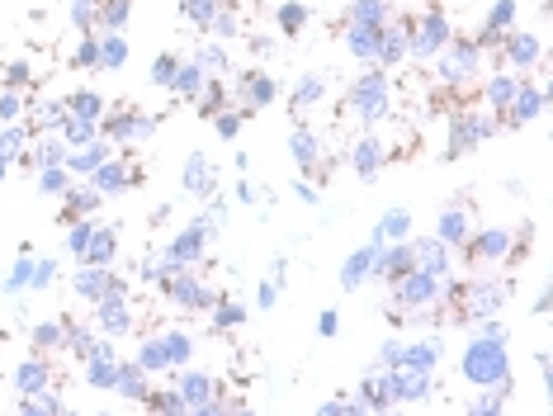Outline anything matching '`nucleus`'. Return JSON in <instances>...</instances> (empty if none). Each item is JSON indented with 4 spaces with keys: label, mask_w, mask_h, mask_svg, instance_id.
<instances>
[{
    "label": "nucleus",
    "mask_w": 553,
    "mask_h": 416,
    "mask_svg": "<svg viewBox=\"0 0 553 416\" xmlns=\"http://www.w3.org/2000/svg\"><path fill=\"white\" fill-rule=\"evenodd\" d=\"M502 128V119L496 114H482L473 100H464L459 109H449V143H445V157H464V151H473L478 143H488V137Z\"/></svg>",
    "instance_id": "f257e3e1"
},
{
    "label": "nucleus",
    "mask_w": 553,
    "mask_h": 416,
    "mask_svg": "<svg viewBox=\"0 0 553 416\" xmlns=\"http://www.w3.org/2000/svg\"><path fill=\"white\" fill-rule=\"evenodd\" d=\"M440 303V280L411 266L407 274L393 280V298H388V317L393 327H403V312H421V308H435Z\"/></svg>",
    "instance_id": "f03ea898"
},
{
    "label": "nucleus",
    "mask_w": 553,
    "mask_h": 416,
    "mask_svg": "<svg viewBox=\"0 0 553 416\" xmlns=\"http://www.w3.org/2000/svg\"><path fill=\"white\" fill-rule=\"evenodd\" d=\"M435 81L440 86H449V90H464L468 81L478 76V66H482V48L473 43V38H449L445 48L435 52Z\"/></svg>",
    "instance_id": "7ed1b4c3"
},
{
    "label": "nucleus",
    "mask_w": 553,
    "mask_h": 416,
    "mask_svg": "<svg viewBox=\"0 0 553 416\" xmlns=\"http://www.w3.org/2000/svg\"><path fill=\"white\" fill-rule=\"evenodd\" d=\"M506 374H511L506 369V341L482 336V341H473L464 351V379L473 388H492V383H502Z\"/></svg>",
    "instance_id": "20e7f679"
},
{
    "label": "nucleus",
    "mask_w": 553,
    "mask_h": 416,
    "mask_svg": "<svg viewBox=\"0 0 553 416\" xmlns=\"http://www.w3.org/2000/svg\"><path fill=\"white\" fill-rule=\"evenodd\" d=\"M345 109L350 114H359L365 123H374V119H383L388 114V72L383 66H374V72H365L350 86V95H345Z\"/></svg>",
    "instance_id": "39448f33"
},
{
    "label": "nucleus",
    "mask_w": 553,
    "mask_h": 416,
    "mask_svg": "<svg viewBox=\"0 0 553 416\" xmlns=\"http://www.w3.org/2000/svg\"><path fill=\"white\" fill-rule=\"evenodd\" d=\"M445 43H449V19H445V10H431V15L411 19V43H407L411 58L426 62V58H435Z\"/></svg>",
    "instance_id": "423d86ee"
},
{
    "label": "nucleus",
    "mask_w": 553,
    "mask_h": 416,
    "mask_svg": "<svg viewBox=\"0 0 553 416\" xmlns=\"http://www.w3.org/2000/svg\"><path fill=\"white\" fill-rule=\"evenodd\" d=\"M204 242H209V227H204V223H189V227H185V232H180V237L171 242V246H165V256L157 260V266H161V274L189 270V266H195V260L204 256Z\"/></svg>",
    "instance_id": "0eeeda50"
},
{
    "label": "nucleus",
    "mask_w": 553,
    "mask_h": 416,
    "mask_svg": "<svg viewBox=\"0 0 553 416\" xmlns=\"http://www.w3.org/2000/svg\"><path fill=\"white\" fill-rule=\"evenodd\" d=\"M151 128H157V119H147L142 109H133V104L104 114V123H100V133L109 143H142V137H151Z\"/></svg>",
    "instance_id": "6e6552de"
},
{
    "label": "nucleus",
    "mask_w": 553,
    "mask_h": 416,
    "mask_svg": "<svg viewBox=\"0 0 553 416\" xmlns=\"http://www.w3.org/2000/svg\"><path fill=\"white\" fill-rule=\"evenodd\" d=\"M539 38L534 34H516L506 29L502 43H496V66H516V72H530V66H539Z\"/></svg>",
    "instance_id": "1a4fd4ad"
},
{
    "label": "nucleus",
    "mask_w": 553,
    "mask_h": 416,
    "mask_svg": "<svg viewBox=\"0 0 553 416\" xmlns=\"http://www.w3.org/2000/svg\"><path fill=\"white\" fill-rule=\"evenodd\" d=\"M142 166H123V161H100V166H95V171H90V189L95 194H100V199H104V194H123V189H133V185H142Z\"/></svg>",
    "instance_id": "9d476101"
},
{
    "label": "nucleus",
    "mask_w": 553,
    "mask_h": 416,
    "mask_svg": "<svg viewBox=\"0 0 553 416\" xmlns=\"http://www.w3.org/2000/svg\"><path fill=\"white\" fill-rule=\"evenodd\" d=\"M161 289H165V298H171V303H180V308H213V289H204L189 270L161 274Z\"/></svg>",
    "instance_id": "9b49d317"
},
{
    "label": "nucleus",
    "mask_w": 553,
    "mask_h": 416,
    "mask_svg": "<svg viewBox=\"0 0 553 416\" xmlns=\"http://www.w3.org/2000/svg\"><path fill=\"white\" fill-rule=\"evenodd\" d=\"M539 114H544V90H539V86H525V81H520L516 95L506 100V109H502L496 119H502V128H525V123L539 119Z\"/></svg>",
    "instance_id": "f8f14e48"
},
{
    "label": "nucleus",
    "mask_w": 553,
    "mask_h": 416,
    "mask_svg": "<svg viewBox=\"0 0 553 416\" xmlns=\"http://www.w3.org/2000/svg\"><path fill=\"white\" fill-rule=\"evenodd\" d=\"M464 260L468 266H488V260H502L506 256V246H511V232L506 227H488V232H478V237H464Z\"/></svg>",
    "instance_id": "ddd939ff"
},
{
    "label": "nucleus",
    "mask_w": 553,
    "mask_h": 416,
    "mask_svg": "<svg viewBox=\"0 0 553 416\" xmlns=\"http://www.w3.org/2000/svg\"><path fill=\"white\" fill-rule=\"evenodd\" d=\"M407 43H411V15L383 24V43H379V66L388 72V66L407 62Z\"/></svg>",
    "instance_id": "4468645a"
},
{
    "label": "nucleus",
    "mask_w": 553,
    "mask_h": 416,
    "mask_svg": "<svg viewBox=\"0 0 553 416\" xmlns=\"http://www.w3.org/2000/svg\"><path fill=\"white\" fill-rule=\"evenodd\" d=\"M379 43H383V24H350L345 19V48L355 62H379Z\"/></svg>",
    "instance_id": "2eb2a0df"
},
{
    "label": "nucleus",
    "mask_w": 553,
    "mask_h": 416,
    "mask_svg": "<svg viewBox=\"0 0 553 416\" xmlns=\"http://www.w3.org/2000/svg\"><path fill=\"white\" fill-rule=\"evenodd\" d=\"M379 251H383V242L369 237V246H359V251L341 266V284H345V289H359V284H365L369 274H374V266H379Z\"/></svg>",
    "instance_id": "dca6fc26"
},
{
    "label": "nucleus",
    "mask_w": 553,
    "mask_h": 416,
    "mask_svg": "<svg viewBox=\"0 0 553 416\" xmlns=\"http://www.w3.org/2000/svg\"><path fill=\"white\" fill-rule=\"evenodd\" d=\"M76 294L90 298V303H100V298H109V294H123V280H114L104 266H86V270L76 274Z\"/></svg>",
    "instance_id": "f3484780"
},
{
    "label": "nucleus",
    "mask_w": 553,
    "mask_h": 416,
    "mask_svg": "<svg viewBox=\"0 0 553 416\" xmlns=\"http://www.w3.org/2000/svg\"><path fill=\"white\" fill-rule=\"evenodd\" d=\"M237 95H242V114H256V109H265L274 100V81L265 72H242Z\"/></svg>",
    "instance_id": "a211bd4d"
},
{
    "label": "nucleus",
    "mask_w": 553,
    "mask_h": 416,
    "mask_svg": "<svg viewBox=\"0 0 553 416\" xmlns=\"http://www.w3.org/2000/svg\"><path fill=\"white\" fill-rule=\"evenodd\" d=\"M383 157H388V151H383V137L365 133V137L355 143V151H350V166H355V175H359V180H374V175H379V166H383Z\"/></svg>",
    "instance_id": "6ab92c4d"
},
{
    "label": "nucleus",
    "mask_w": 553,
    "mask_h": 416,
    "mask_svg": "<svg viewBox=\"0 0 553 416\" xmlns=\"http://www.w3.org/2000/svg\"><path fill=\"white\" fill-rule=\"evenodd\" d=\"M288 151H294V161H298L308 175L326 180V175H322V171H326V166H322V147H317V137H312L308 128H294V137H288Z\"/></svg>",
    "instance_id": "aec40b11"
},
{
    "label": "nucleus",
    "mask_w": 553,
    "mask_h": 416,
    "mask_svg": "<svg viewBox=\"0 0 553 416\" xmlns=\"http://www.w3.org/2000/svg\"><path fill=\"white\" fill-rule=\"evenodd\" d=\"M411 266H417V256H411V246H407V242H397V246H383V251H379V266H374V280L393 284L397 274H407Z\"/></svg>",
    "instance_id": "412c9836"
},
{
    "label": "nucleus",
    "mask_w": 553,
    "mask_h": 416,
    "mask_svg": "<svg viewBox=\"0 0 553 416\" xmlns=\"http://www.w3.org/2000/svg\"><path fill=\"white\" fill-rule=\"evenodd\" d=\"M411 256H417V270L435 274V280H445V274H449V246L440 242V237L421 242V246H411Z\"/></svg>",
    "instance_id": "4be33fe9"
},
{
    "label": "nucleus",
    "mask_w": 553,
    "mask_h": 416,
    "mask_svg": "<svg viewBox=\"0 0 553 416\" xmlns=\"http://www.w3.org/2000/svg\"><path fill=\"white\" fill-rule=\"evenodd\" d=\"M114 246H119L114 227H95L90 242L81 246V266H109V260H114Z\"/></svg>",
    "instance_id": "5701e85b"
},
{
    "label": "nucleus",
    "mask_w": 553,
    "mask_h": 416,
    "mask_svg": "<svg viewBox=\"0 0 553 416\" xmlns=\"http://www.w3.org/2000/svg\"><path fill=\"white\" fill-rule=\"evenodd\" d=\"M100 308V331H109V336H123V331L133 327V312H128V303H123V294H109L95 303Z\"/></svg>",
    "instance_id": "b1692460"
},
{
    "label": "nucleus",
    "mask_w": 553,
    "mask_h": 416,
    "mask_svg": "<svg viewBox=\"0 0 553 416\" xmlns=\"http://www.w3.org/2000/svg\"><path fill=\"white\" fill-rule=\"evenodd\" d=\"M175 393L180 397H185V407H204V402H209L213 393H218V388H213V379H209V374H199V369H189V374H180V383H175Z\"/></svg>",
    "instance_id": "393cba45"
},
{
    "label": "nucleus",
    "mask_w": 553,
    "mask_h": 416,
    "mask_svg": "<svg viewBox=\"0 0 553 416\" xmlns=\"http://www.w3.org/2000/svg\"><path fill=\"white\" fill-rule=\"evenodd\" d=\"M95 204H100V194H95V189H72V185H66V194H62V213H58V227H72L76 218H86Z\"/></svg>",
    "instance_id": "a878e982"
},
{
    "label": "nucleus",
    "mask_w": 553,
    "mask_h": 416,
    "mask_svg": "<svg viewBox=\"0 0 553 416\" xmlns=\"http://www.w3.org/2000/svg\"><path fill=\"white\" fill-rule=\"evenodd\" d=\"M435 359H440V341H417V345H403V369H417V374H435Z\"/></svg>",
    "instance_id": "bb28decb"
},
{
    "label": "nucleus",
    "mask_w": 553,
    "mask_h": 416,
    "mask_svg": "<svg viewBox=\"0 0 553 416\" xmlns=\"http://www.w3.org/2000/svg\"><path fill=\"white\" fill-rule=\"evenodd\" d=\"M204 81H209V76L199 72V62H180V66H175V76H171V86H165V90H175L180 100H199Z\"/></svg>",
    "instance_id": "cd10ccee"
},
{
    "label": "nucleus",
    "mask_w": 553,
    "mask_h": 416,
    "mask_svg": "<svg viewBox=\"0 0 553 416\" xmlns=\"http://www.w3.org/2000/svg\"><path fill=\"white\" fill-rule=\"evenodd\" d=\"M48 379H52V369H48V359H43V355L24 359V365L15 369V383H19V393H38V388H48Z\"/></svg>",
    "instance_id": "c85d7f7f"
},
{
    "label": "nucleus",
    "mask_w": 553,
    "mask_h": 416,
    "mask_svg": "<svg viewBox=\"0 0 553 416\" xmlns=\"http://www.w3.org/2000/svg\"><path fill=\"white\" fill-rule=\"evenodd\" d=\"M355 407L359 412H388L393 407V393H388V383H383V374L359 383V402H355Z\"/></svg>",
    "instance_id": "c756f323"
},
{
    "label": "nucleus",
    "mask_w": 553,
    "mask_h": 416,
    "mask_svg": "<svg viewBox=\"0 0 553 416\" xmlns=\"http://www.w3.org/2000/svg\"><path fill=\"white\" fill-rule=\"evenodd\" d=\"M516 86H520V81L511 76V72H496V76L488 81V86H482V104L502 114V109H506V100H511V95H516Z\"/></svg>",
    "instance_id": "7c9ffc66"
},
{
    "label": "nucleus",
    "mask_w": 553,
    "mask_h": 416,
    "mask_svg": "<svg viewBox=\"0 0 553 416\" xmlns=\"http://www.w3.org/2000/svg\"><path fill=\"white\" fill-rule=\"evenodd\" d=\"M435 237L445 242V246H459V242L468 237V213H464V208H445V213H440Z\"/></svg>",
    "instance_id": "2f4dec72"
},
{
    "label": "nucleus",
    "mask_w": 553,
    "mask_h": 416,
    "mask_svg": "<svg viewBox=\"0 0 553 416\" xmlns=\"http://www.w3.org/2000/svg\"><path fill=\"white\" fill-rule=\"evenodd\" d=\"M119 393L123 397H133V402H142L147 393H151V388H147V369L142 365H137V359H133V365H119Z\"/></svg>",
    "instance_id": "473e14b6"
},
{
    "label": "nucleus",
    "mask_w": 553,
    "mask_h": 416,
    "mask_svg": "<svg viewBox=\"0 0 553 416\" xmlns=\"http://www.w3.org/2000/svg\"><path fill=\"white\" fill-rule=\"evenodd\" d=\"M66 114H72V119H90V123H100L104 100H100L95 90H76V95H66Z\"/></svg>",
    "instance_id": "72a5a7b5"
},
{
    "label": "nucleus",
    "mask_w": 553,
    "mask_h": 416,
    "mask_svg": "<svg viewBox=\"0 0 553 416\" xmlns=\"http://www.w3.org/2000/svg\"><path fill=\"white\" fill-rule=\"evenodd\" d=\"M407 232H411V213L407 208H393V213L374 227V237L379 242H407Z\"/></svg>",
    "instance_id": "f704fd0d"
},
{
    "label": "nucleus",
    "mask_w": 553,
    "mask_h": 416,
    "mask_svg": "<svg viewBox=\"0 0 553 416\" xmlns=\"http://www.w3.org/2000/svg\"><path fill=\"white\" fill-rule=\"evenodd\" d=\"M185 189L189 194H213V171H209V161L199 157H189V166H185Z\"/></svg>",
    "instance_id": "c9c22d12"
},
{
    "label": "nucleus",
    "mask_w": 553,
    "mask_h": 416,
    "mask_svg": "<svg viewBox=\"0 0 553 416\" xmlns=\"http://www.w3.org/2000/svg\"><path fill=\"white\" fill-rule=\"evenodd\" d=\"M58 128H62V143H66V147H86V143H95V133H100L90 119H72V114H66Z\"/></svg>",
    "instance_id": "e433bc0d"
},
{
    "label": "nucleus",
    "mask_w": 553,
    "mask_h": 416,
    "mask_svg": "<svg viewBox=\"0 0 553 416\" xmlns=\"http://www.w3.org/2000/svg\"><path fill=\"white\" fill-rule=\"evenodd\" d=\"M62 161H66V171H95L100 161H109V147L100 143V137H95V143H86V147L76 151V157H62Z\"/></svg>",
    "instance_id": "4c0bfd02"
},
{
    "label": "nucleus",
    "mask_w": 553,
    "mask_h": 416,
    "mask_svg": "<svg viewBox=\"0 0 553 416\" xmlns=\"http://www.w3.org/2000/svg\"><path fill=\"white\" fill-rule=\"evenodd\" d=\"M274 24H280L284 38H298L303 24H308V5H298V0H288V5H280V15H274Z\"/></svg>",
    "instance_id": "58836bf2"
},
{
    "label": "nucleus",
    "mask_w": 553,
    "mask_h": 416,
    "mask_svg": "<svg viewBox=\"0 0 553 416\" xmlns=\"http://www.w3.org/2000/svg\"><path fill=\"white\" fill-rule=\"evenodd\" d=\"M345 19L350 24H383L388 19V5H383V0H355V5L345 10Z\"/></svg>",
    "instance_id": "ea45409f"
},
{
    "label": "nucleus",
    "mask_w": 553,
    "mask_h": 416,
    "mask_svg": "<svg viewBox=\"0 0 553 416\" xmlns=\"http://www.w3.org/2000/svg\"><path fill=\"white\" fill-rule=\"evenodd\" d=\"M165 359H171V369H180V365H189V351H195V345H189V336L185 331H165Z\"/></svg>",
    "instance_id": "a19ab883"
},
{
    "label": "nucleus",
    "mask_w": 553,
    "mask_h": 416,
    "mask_svg": "<svg viewBox=\"0 0 553 416\" xmlns=\"http://www.w3.org/2000/svg\"><path fill=\"white\" fill-rule=\"evenodd\" d=\"M29 128H19V123H15V128H5V133H0V161H15L19 157V151L24 147H29Z\"/></svg>",
    "instance_id": "79ce46f5"
},
{
    "label": "nucleus",
    "mask_w": 553,
    "mask_h": 416,
    "mask_svg": "<svg viewBox=\"0 0 553 416\" xmlns=\"http://www.w3.org/2000/svg\"><path fill=\"white\" fill-rule=\"evenodd\" d=\"M180 15H185V19H195L199 29H209L213 15H218V0H180Z\"/></svg>",
    "instance_id": "37998d69"
},
{
    "label": "nucleus",
    "mask_w": 553,
    "mask_h": 416,
    "mask_svg": "<svg viewBox=\"0 0 553 416\" xmlns=\"http://www.w3.org/2000/svg\"><path fill=\"white\" fill-rule=\"evenodd\" d=\"M66 185H72V171H66V166H43V171H38V189L43 194H66Z\"/></svg>",
    "instance_id": "c03bdc74"
},
{
    "label": "nucleus",
    "mask_w": 553,
    "mask_h": 416,
    "mask_svg": "<svg viewBox=\"0 0 553 416\" xmlns=\"http://www.w3.org/2000/svg\"><path fill=\"white\" fill-rule=\"evenodd\" d=\"M123 58H128V43H123L119 34H104V38H100V66H109V72H114V66H123Z\"/></svg>",
    "instance_id": "a18cd8bd"
},
{
    "label": "nucleus",
    "mask_w": 553,
    "mask_h": 416,
    "mask_svg": "<svg viewBox=\"0 0 553 416\" xmlns=\"http://www.w3.org/2000/svg\"><path fill=\"white\" fill-rule=\"evenodd\" d=\"M62 345H72V355H76V359H90V351H95V336H90L86 327L66 322V336H62Z\"/></svg>",
    "instance_id": "49530a36"
},
{
    "label": "nucleus",
    "mask_w": 553,
    "mask_h": 416,
    "mask_svg": "<svg viewBox=\"0 0 553 416\" xmlns=\"http://www.w3.org/2000/svg\"><path fill=\"white\" fill-rule=\"evenodd\" d=\"M137 365H142L147 374H157V369H171V359H165V341H147L142 351H137Z\"/></svg>",
    "instance_id": "de8ad7c7"
},
{
    "label": "nucleus",
    "mask_w": 553,
    "mask_h": 416,
    "mask_svg": "<svg viewBox=\"0 0 553 416\" xmlns=\"http://www.w3.org/2000/svg\"><path fill=\"white\" fill-rule=\"evenodd\" d=\"M142 407H147V412H165V416H171V412H189V407H185V397H180L175 388H171V393H147V397H142Z\"/></svg>",
    "instance_id": "09e8293b"
},
{
    "label": "nucleus",
    "mask_w": 553,
    "mask_h": 416,
    "mask_svg": "<svg viewBox=\"0 0 553 416\" xmlns=\"http://www.w3.org/2000/svg\"><path fill=\"white\" fill-rule=\"evenodd\" d=\"M29 274H34V256H29V246H24V256L15 260V270H10L5 289H10V294H24V289H29Z\"/></svg>",
    "instance_id": "8fccbe9b"
},
{
    "label": "nucleus",
    "mask_w": 553,
    "mask_h": 416,
    "mask_svg": "<svg viewBox=\"0 0 553 416\" xmlns=\"http://www.w3.org/2000/svg\"><path fill=\"white\" fill-rule=\"evenodd\" d=\"M317 100H322V76H303L294 86V109H308Z\"/></svg>",
    "instance_id": "3c124183"
},
{
    "label": "nucleus",
    "mask_w": 553,
    "mask_h": 416,
    "mask_svg": "<svg viewBox=\"0 0 553 416\" xmlns=\"http://www.w3.org/2000/svg\"><path fill=\"white\" fill-rule=\"evenodd\" d=\"M66 336V322H43V327H34V345L38 351H52V345H62Z\"/></svg>",
    "instance_id": "603ef678"
},
{
    "label": "nucleus",
    "mask_w": 553,
    "mask_h": 416,
    "mask_svg": "<svg viewBox=\"0 0 553 416\" xmlns=\"http://www.w3.org/2000/svg\"><path fill=\"white\" fill-rule=\"evenodd\" d=\"M246 322V308H242V303H218V308H213V327H242Z\"/></svg>",
    "instance_id": "864d4df0"
},
{
    "label": "nucleus",
    "mask_w": 553,
    "mask_h": 416,
    "mask_svg": "<svg viewBox=\"0 0 553 416\" xmlns=\"http://www.w3.org/2000/svg\"><path fill=\"white\" fill-rule=\"evenodd\" d=\"M195 62H199V72H204V76H218V72L227 66V52H223V48H204Z\"/></svg>",
    "instance_id": "5fc2aeb1"
},
{
    "label": "nucleus",
    "mask_w": 553,
    "mask_h": 416,
    "mask_svg": "<svg viewBox=\"0 0 553 416\" xmlns=\"http://www.w3.org/2000/svg\"><path fill=\"white\" fill-rule=\"evenodd\" d=\"M175 66H180V58H175V52H161V58L151 62V81H157V86H171Z\"/></svg>",
    "instance_id": "6e6d98bb"
},
{
    "label": "nucleus",
    "mask_w": 553,
    "mask_h": 416,
    "mask_svg": "<svg viewBox=\"0 0 553 416\" xmlns=\"http://www.w3.org/2000/svg\"><path fill=\"white\" fill-rule=\"evenodd\" d=\"M90 232H95V223H86V218H76V223H72V232H66V251H72V256H81V246L90 242Z\"/></svg>",
    "instance_id": "4d7b16f0"
},
{
    "label": "nucleus",
    "mask_w": 553,
    "mask_h": 416,
    "mask_svg": "<svg viewBox=\"0 0 553 416\" xmlns=\"http://www.w3.org/2000/svg\"><path fill=\"white\" fill-rule=\"evenodd\" d=\"M58 280V260H34V274H29V289H48Z\"/></svg>",
    "instance_id": "13d9d810"
},
{
    "label": "nucleus",
    "mask_w": 553,
    "mask_h": 416,
    "mask_svg": "<svg viewBox=\"0 0 553 416\" xmlns=\"http://www.w3.org/2000/svg\"><path fill=\"white\" fill-rule=\"evenodd\" d=\"M76 66H100V38H86L76 48Z\"/></svg>",
    "instance_id": "bf43d9fd"
},
{
    "label": "nucleus",
    "mask_w": 553,
    "mask_h": 416,
    "mask_svg": "<svg viewBox=\"0 0 553 416\" xmlns=\"http://www.w3.org/2000/svg\"><path fill=\"white\" fill-rule=\"evenodd\" d=\"M213 123H218V137H232V133L242 128V109H223V114H218Z\"/></svg>",
    "instance_id": "052dcab7"
},
{
    "label": "nucleus",
    "mask_w": 553,
    "mask_h": 416,
    "mask_svg": "<svg viewBox=\"0 0 553 416\" xmlns=\"http://www.w3.org/2000/svg\"><path fill=\"white\" fill-rule=\"evenodd\" d=\"M19 109H24V95H19V90H5V95H0V119H19Z\"/></svg>",
    "instance_id": "680f3d73"
},
{
    "label": "nucleus",
    "mask_w": 553,
    "mask_h": 416,
    "mask_svg": "<svg viewBox=\"0 0 553 416\" xmlns=\"http://www.w3.org/2000/svg\"><path fill=\"white\" fill-rule=\"evenodd\" d=\"M397 359H403V341H388L379 351V369H397Z\"/></svg>",
    "instance_id": "e2e57ef3"
},
{
    "label": "nucleus",
    "mask_w": 553,
    "mask_h": 416,
    "mask_svg": "<svg viewBox=\"0 0 553 416\" xmlns=\"http://www.w3.org/2000/svg\"><path fill=\"white\" fill-rule=\"evenodd\" d=\"M317 331H322V336H336V331H341V312L326 308L322 317H317Z\"/></svg>",
    "instance_id": "0e129e2a"
},
{
    "label": "nucleus",
    "mask_w": 553,
    "mask_h": 416,
    "mask_svg": "<svg viewBox=\"0 0 553 416\" xmlns=\"http://www.w3.org/2000/svg\"><path fill=\"white\" fill-rule=\"evenodd\" d=\"M10 86H29V81H34V72H29V62H15V66H10Z\"/></svg>",
    "instance_id": "69168bd1"
},
{
    "label": "nucleus",
    "mask_w": 553,
    "mask_h": 416,
    "mask_svg": "<svg viewBox=\"0 0 553 416\" xmlns=\"http://www.w3.org/2000/svg\"><path fill=\"white\" fill-rule=\"evenodd\" d=\"M274 298H280V284H260V308H274Z\"/></svg>",
    "instance_id": "338daca9"
},
{
    "label": "nucleus",
    "mask_w": 553,
    "mask_h": 416,
    "mask_svg": "<svg viewBox=\"0 0 553 416\" xmlns=\"http://www.w3.org/2000/svg\"><path fill=\"white\" fill-rule=\"evenodd\" d=\"M5 166H10V161H0V180H5Z\"/></svg>",
    "instance_id": "774afa93"
}]
</instances>
